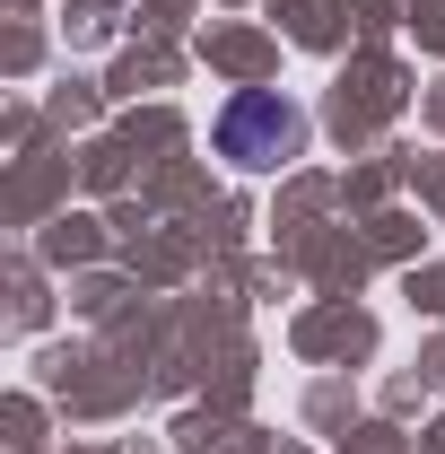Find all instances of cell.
I'll return each instance as SVG.
<instances>
[{
	"label": "cell",
	"mask_w": 445,
	"mask_h": 454,
	"mask_svg": "<svg viewBox=\"0 0 445 454\" xmlns=\"http://www.w3.org/2000/svg\"><path fill=\"white\" fill-rule=\"evenodd\" d=\"M219 149L236 167H271L279 149H297V114L279 106V97H236L219 114Z\"/></svg>",
	"instance_id": "cell-1"
}]
</instances>
